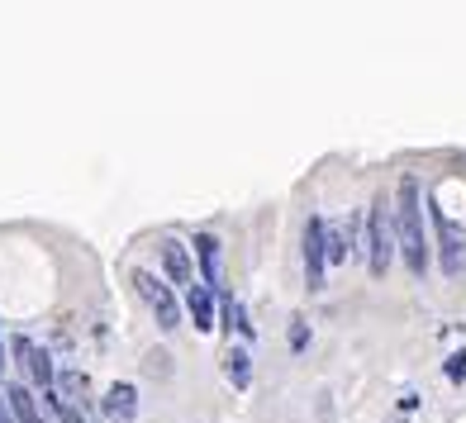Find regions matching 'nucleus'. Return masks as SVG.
Returning <instances> with one entry per match:
<instances>
[{"label": "nucleus", "instance_id": "nucleus-16", "mask_svg": "<svg viewBox=\"0 0 466 423\" xmlns=\"http://www.w3.org/2000/svg\"><path fill=\"white\" fill-rule=\"evenodd\" d=\"M0 423H19V418H15V409H10V399H5V395H0Z\"/></svg>", "mask_w": 466, "mask_h": 423}, {"label": "nucleus", "instance_id": "nucleus-1", "mask_svg": "<svg viewBox=\"0 0 466 423\" xmlns=\"http://www.w3.org/2000/svg\"><path fill=\"white\" fill-rule=\"evenodd\" d=\"M395 243L405 252V267L414 277L429 271V238H423V205H419V181L405 176L395 190Z\"/></svg>", "mask_w": 466, "mask_h": 423}, {"label": "nucleus", "instance_id": "nucleus-10", "mask_svg": "<svg viewBox=\"0 0 466 423\" xmlns=\"http://www.w3.org/2000/svg\"><path fill=\"white\" fill-rule=\"evenodd\" d=\"M162 267H167V277H172V281H190V286H196V271H190V257H186L181 243H162Z\"/></svg>", "mask_w": 466, "mask_h": 423}, {"label": "nucleus", "instance_id": "nucleus-15", "mask_svg": "<svg viewBox=\"0 0 466 423\" xmlns=\"http://www.w3.org/2000/svg\"><path fill=\"white\" fill-rule=\"evenodd\" d=\"M290 347H295V352L305 347V324H295V328H290Z\"/></svg>", "mask_w": 466, "mask_h": 423}, {"label": "nucleus", "instance_id": "nucleus-17", "mask_svg": "<svg viewBox=\"0 0 466 423\" xmlns=\"http://www.w3.org/2000/svg\"><path fill=\"white\" fill-rule=\"evenodd\" d=\"M0 376H5V347H0Z\"/></svg>", "mask_w": 466, "mask_h": 423}, {"label": "nucleus", "instance_id": "nucleus-13", "mask_svg": "<svg viewBox=\"0 0 466 423\" xmlns=\"http://www.w3.org/2000/svg\"><path fill=\"white\" fill-rule=\"evenodd\" d=\"M57 386H62V395H67V399H81V390H86V376H81V371H62Z\"/></svg>", "mask_w": 466, "mask_h": 423}, {"label": "nucleus", "instance_id": "nucleus-6", "mask_svg": "<svg viewBox=\"0 0 466 423\" xmlns=\"http://www.w3.org/2000/svg\"><path fill=\"white\" fill-rule=\"evenodd\" d=\"M15 357H19V367H25L38 386H44V395H48V386H53V362H48V352H38L29 337H15Z\"/></svg>", "mask_w": 466, "mask_h": 423}, {"label": "nucleus", "instance_id": "nucleus-8", "mask_svg": "<svg viewBox=\"0 0 466 423\" xmlns=\"http://www.w3.org/2000/svg\"><path fill=\"white\" fill-rule=\"evenodd\" d=\"M196 252H200V271H205V286H209V290H219V286H224L219 238H209V234H200V238H196Z\"/></svg>", "mask_w": 466, "mask_h": 423}, {"label": "nucleus", "instance_id": "nucleus-3", "mask_svg": "<svg viewBox=\"0 0 466 423\" xmlns=\"http://www.w3.org/2000/svg\"><path fill=\"white\" fill-rule=\"evenodd\" d=\"M134 286H138V295L147 300V309L157 314V328L172 333V328L181 324V309H177V300H172V290H167L153 271H134Z\"/></svg>", "mask_w": 466, "mask_h": 423}, {"label": "nucleus", "instance_id": "nucleus-2", "mask_svg": "<svg viewBox=\"0 0 466 423\" xmlns=\"http://www.w3.org/2000/svg\"><path fill=\"white\" fill-rule=\"evenodd\" d=\"M367 247H371V277H386L395 262V224L386 215V200H376L367 215Z\"/></svg>", "mask_w": 466, "mask_h": 423}, {"label": "nucleus", "instance_id": "nucleus-4", "mask_svg": "<svg viewBox=\"0 0 466 423\" xmlns=\"http://www.w3.org/2000/svg\"><path fill=\"white\" fill-rule=\"evenodd\" d=\"M324 262H329V252H324V219H309L305 224V281H309V290L324 286Z\"/></svg>", "mask_w": 466, "mask_h": 423}, {"label": "nucleus", "instance_id": "nucleus-7", "mask_svg": "<svg viewBox=\"0 0 466 423\" xmlns=\"http://www.w3.org/2000/svg\"><path fill=\"white\" fill-rule=\"evenodd\" d=\"M105 414H110V423H134L138 414V390L124 380V386H110V395H105Z\"/></svg>", "mask_w": 466, "mask_h": 423}, {"label": "nucleus", "instance_id": "nucleus-5", "mask_svg": "<svg viewBox=\"0 0 466 423\" xmlns=\"http://www.w3.org/2000/svg\"><path fill=\"white\" fill-rule=\"evenodd\" d=\"M433 219H438V234H442V271L457 277L461 262H466V238H461V228L442 215V209H433Z\"/></svg>", "mask_w": 466, "mask_h": 423}, {"label": "nucleus", "instance_id": "nucleus-11", "mask_svg": "<svg viewBox=\"0 0 466 423\" xmlns=\"http://www.w3.org/2000/svg\"><path fill=\"white\" fill-rule=\"evenodd\" d=\"M190 319H196V328H215V300H209L205 286H190Z\"/></svg>", "mask_w": 466, "mask_h": 423}, {"label": "nucleus", "instance_id": "nucleus-12", "mask_svg": "<svg viewBox=\"0 0 466 423\" xmlns=\"http://www.w3.org/2000/svg\"><path fill=\"white\" fill-rule=\"evenodd\" d=\"M224 371H228L233 386H248V380H252V371H248V347H228V357H224Z\"/></svg>", "mask_w": 466, "mask_h": 423}, {"label": "nucleus", "instance_id": "nucleus-14", "mask_svg": "<svg viewBox=\"0 0 466 423\" xmlns=\"http://www.w3.org/2000/svg\"><path fill=\"white\" fill-rule=\"evenodd\" d=\"M57 418H62V423H86V418H81L72 405H57Z\"/></svg>", "mask_w": 466, "mask_h": 423}, {"label": "nucleus", "instance_id": "nucleus-9", "mask_svg": "<svg viewBox=\"0 0 466 423\" xmlns=\"http://www.w3.org/2000/svg\"><path fill=\"white\" fill-rule=\"evenodd\" d=\"M5 399H10V409H15V418H19V423H48L29 386H10V390H5Z\"/></svg>", "mask_w": 466, "mask_h": 423}]
</instances>
